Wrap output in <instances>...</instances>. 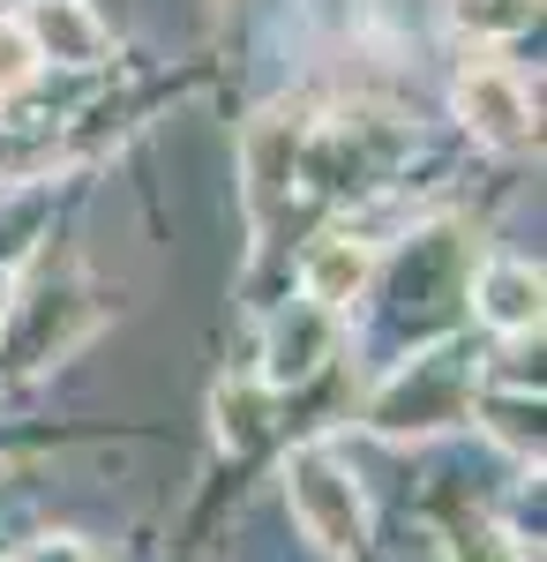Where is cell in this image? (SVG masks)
Wrapping results in <instances>:
<instances>
[{
	"instance_id": "cell-1",
	"label": "cell",
	"mask_w": 547,
	"mask_h": 562,
	"mask_svg": "<svg viewBox=\"0 0 547 562\" xmlns=\"http://www.w3.org/2000/svg\"><path fill=\"white\" fill-rule=\"evenodd\" d=\"M480 397V360L465 346H435L421 360H405L390 383L368 397V428L390 442H427V435L458 428Z\"/></svg>"
},
{
	"instance_id": "cell-2",
	"label": "cell",
	"mask_w": 547,
	"mask_h": 562,
	"mask_svg": "<svg viewBox=\"0 0 547 562\" xmlns=\"http://www.w3.org/2000/svg\"><path fill=\"white\" fill-rule=\"evenodd\" d=\"M286 503H293L300 532L323 555H360V540H368V495H360L353 465L337 458L331 442H308V450L286 458Z\"/></svg>"
},
{
	"instance_id": "cell-3",
	"label": "cell",
	"mask_w": 547,
	"mask_h": 562,
	"mask_svg": "<svg viewBox=\"0 0 547 562\" xmlns=\"http://www.w3.org/2000/svg\"><path fill=\"white\" fill-rule=\"evenodd\" d=\"M458 121L495 150H525L533 143V90L495 60H472L458 76Z\"/></svg>"
},
{
	"instance_id": "cell-4",
	"label": "cell",
	"mask_w": 547,
	"mask_h": 562,
	"mask_svg": "<svg viewBox=\"0 0 547 562\" xmlns=\"http://www.w3.org/2000/svg\"><path fill=\"white\" fill-rule=\"evenodd\" d=\"M323 360H337V315L315 307V301H293L270 323V338H263V383L300 390V383L323 375Z\"/></svg>"
},
{
	"instance_id": "cell-5",
	"label": "cell",
	"mask_w": 547,
	"mask_h": 562,
	"mask_svg": "<svg viewBox=\"0 0 547 562\" xmlns=\"http://www.w3.org/2000/svg\"><path fill=\"white\" fill-rule=\"evenodd\" d=\"M15 23L31 31L38 60L53 68H105V53H113V23L90 0H31Z\"/></svg>"
},
{
	"instance_id": "cell-6",
	"label": "cell",
	"mask_w": 547,
	"mask_h": 562,
	"mask_svg": "<svg viewBox=\"0 0 547 562\" xmlns=\"http://www.w3.org/2000/svg\"><path fill=\"white\" fill-rule=\"evenodd\" d=\"M472 315L495 330V338H533L540 330V270L525 256H495L472 285Z\"/></svg>"
},
{
	"instance_id": "cell-7",
	"label": "cell",
	"mask_w": 547,
	"mask_h": 562,
	"mask_svg": "<svg viewBox=\"0 0 547 562\" xmlns=\"http://www.w3.org/2000/svg\"><path fill=\"white\" fill-rule=\"evenodd\" d=\"M368 278H376L368 240H360V233H323V240L308 248V262H300V301H315V307H331V315H345V307L368 293Z\"/></svg>"
},
{
	"instance_id": "cell-8",
	"label": "cell",
	"mask_w": 547,
	"mask_h": 562,
	"mask_svg": "<svg viewBox=\"0 0 547 562\" xmlns=\"http://www.w3.org/2000/svg\"><path fill=\"white\" fill-rule=\"evenodd\" d=\"M465 38H517L540 23V0H450Z\"/></svg>"
},
{
	"instance_id": "cell-9",
	"label": "cell",
	"mask_w": 547,
	"mask_h": 562,
	"mask_svg": "<svg viewBox=\"0 0 547 562\" xmlns=\"http://www.w3.org/2000/svg\"><path fill=\"white\" fill-rule=\"evenodd\" d=\"M480 413H488V428L503 435L517 458H540V390L533 397H472Z\"/></svg>"
},
{
	"instance_id": "cell-10",
	"label": "cell",
	"mask_w": 547,
	"mask_h": 562,
	"mask_svg": "<svg viewBox=\"0 0 547 562\" xmlns=\"http://www.w3.org/2000/svg\"><path fill=\"white\" fill-rule=\"evenodd\" d=\"M38 68L45 60H38V45H31V31H23L15 15H0V105L38 83Z\"/></svg>"
},
{
	"instance_id": "cell-11",
	"label": "cell",
	"mask_w": 547,
	"mask_h": 562,
	"mask_svg": "<svg viewBox=\"0 0 547 562\" xmlns=\"http://www.w3.org/2000/svg\"><path fill=\"white\" fill-rule=\"evenodd\" d=\"M450 555H458V562H525V548H517L510 532H495V525H465Z\"/></svg>"
},
{
	"instance_id": "cell-12",
	"label": "cell",
	"mask_w": 547,
	"mask_h": 562,
	"mask_svg": "<svg viewBox=\"0 0 547 562\" xmlns=\"http://www.w3.org/2000/svg\"><path fill=\"white\" fill-rule=\"evenodd\" d=\"M23 562H105V555L90 548L83 532H45V540H31V548H23Z\"/></svg>"
}]
</instances>
